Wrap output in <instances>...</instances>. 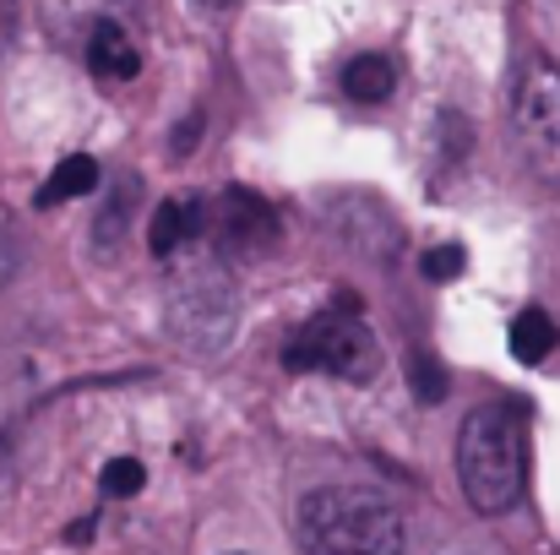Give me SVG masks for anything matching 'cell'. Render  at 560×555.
<instances>
[{
	"instance_id": "cell-1",
	"label": "cell",
	"mask_w": 560,
	"mask_h": 555,
	"mask_svg": "<svg viewBox=\"0 0 560 555\" xmlns=\"http://www.w3.org/2000/svg\"><path fill=\"white\" fill-rule=\"evenodd\" d=\"M457 479L479 518H506L528 485V430L512 403H479L457 436Z\"/></svg>"
},
{
	"instance_id": "cell-2",
	"label": "cell",
	"mask_w": 560,
	"mask_h": 555,
	"mask_svg": "<svg viewBox=\"0 0 560 555\" xmlns=\"http://www.w3.org/2000/svg\"><path fill=\"white\" fill-rule=\"evenodd\" d=\"M164 267V284H170V300H164V316H170V333L180 338L186 355H218L234 333V278H229V256L212 245V234L180 245L175 256L159 262Z\"/></svg>"
},
{
	"instance_id": "cell-3",
	"label": "cell",
	"mask_w": 560,
	"mask_h": 555,
	"mask_svg": "<svg viewBox=\"0 0 560 555\" xmlns=\"http://www.w3.org/2000/svg\"><path fill=\"white\" fill-rule=\"evenodd\" d=\"M300 555H402L408 529L402 512L365 485H327L300 501L294 518Z\"/></svg>"
},
{
	"instance_id": "cell-4",
	"label": "cell",
	"mask_w": 560,
	"mask_h": 555,
	"mask_svg": "<svg viewBox=\"0 0 560 555\" xmlns=\"http://www.w3.org/2000/svg\"><path fill=\"white\" fill-rule=\"evenodd\" d=\"M283 366L289 370H316V375H338V381H354L365 386L381 370V344L360 316V300L354 294H338L327 311H316L283 349Z\"/></svg>"
},
{
	"instance_id": "cell-5",
	"label": "cell",
	"mask_w": 560,
	"mask_h": 555,
	"mask_svg": "<svg viewBox=\"0 0 560 555\" xmlns=\"http://www.w3.org/2000/svg\"><path fill=\"white\" fill-rule=\"evenodd\" d=\"M512 120L517 142L534 164L539 181L560 185V66L556 60H528L512 93Z\"/></svg>"
},
{
	"instance_id": "cell-6",
	"label": "cell",
	"mask_w": 560,
	"mask_h": 555,
	"mask_svg": "<svg viewBox=\"0 0 560 555\" xmlns=\"http://www.w3.org/2000/svg\"><path fill=\"white\" fill-rule=\"evenodd\" d=\"M207 234L223 256H240V262H256L278 245V212L261 190H245V185H229L218 196V212H207Z\"/></svg>"
},
{
	"instance_id": "cell-7",
	"label": "cell",
	"mask_w": 560,
	"mask_h": 555,
	"mask_svg": "<svg viewBox=\"0 0 560 555\" xmlns=\"http://www.w3.org/2000/svg\"><path fill=\"white\" fill-rule=\"evenodd\" d=\"M88 71L98 82H131L142 71V55H137V44H131V33L120 22H98L93 27V38H88Z\"/></svg>"
},
{
	"instance_id": "cell-8",
	"label": "cell",
	"mask_w": 560,
	"mask_h": 555,
	"mask_svg": "<svg viewBox=\"0 0 560 555\" xmlns=\"http://www.w3.org/2000/svg\"><path fill=\"white\" fill-rule=\"evenodd\" d=\"M201 234H207V207H201V196H170V201L153 212V256H159V262L175 256L190 240H201Z\"/></svg>"
},
{
	"instance_id": "cell-9",
	"label": "cell",
	"mask_w": 560,
	"mask_h": 555,
	"mask_svg": "<svg viewBox=\"0 0 560 555\" xmlns=\"http://www.w3.org/2000/svg\"><path fill=\"white\" fill-rule=\"evenodd\" d=\"M392 88H397V66H392L386 55H354V60L343 66V93H349L354 104H386Z\"/></svg>"
},
{
	"instance_id": "cell-10",
	"label": "cell",
	"mask_w": 560,
	"mask_h": 555,
	"mask_svg": "<svg viewBox=\"0 0 560 555\" xmlns=\"http://www.w3.org/2000/svg\"><path fill=\"white\" fill-rule=\"evenodd\" d=\"M556 344H560V327L550 322V311H539V305L517 311V322H512V355H517L523 366H539Z\"/></svg>"
},
{
	"instance_id": "cell-11",
	"label": "cell",
	"mask_w": 560,
	"mask_h": 555,
	"mask_svg": "<svg viewBox=\"0 0 560 555\" xmlns=\"http://www.w3.org/2000/svg\"><path fill=\"white\" fill-rule=\"evenodd\" d=\"M93 185H98V164H93L88 153H71V159H60L55 175L44 181L38 207H60V201H71V196H88Z\"/></svg>"
},
{
	"instance_id": "cell-12",
	"label": "cell",
	"mask_w": 560,
	"mask_h": 555,
	"mask_svg": "<svg viewBox=\"0 0 560 555\" xmlns=\"http://www.w3.org/2000/svg\"><path fill=\"white\" fill-rule=\"evenodd\" d=\"M408 381H413V397H419V403H441V397H446V370L435 366L424 349L408 355Z\"/></svg>"
},
{
	"instance_id": "cell-13",
	"label": "cell",
	"mask_w": 560,
	"mask_h": 555,
	"mask_svg": "<svg viewBox=\"0 0 560 555\" xmlns=\"http://www.w3.org/2000/svg\"><path fill=\"white\" fill-rule=\"evenodd\" d=\"M120 190H126V196H120V201L109 196V201H104V212H98V229H93V234H98V245H109V240L120 245V234H126V223H131V201H137V181L126 175V185H120Z\"/></svg>"
},
{
	"instance_id": "cell-14",
	"label": "cell",
	"mask_w": 560,
	"mask_h": 555,
	"mask_svg": "<svg viewBox=\"0 0 560 555\" xmlns=\"http://www.w3.org/2000/svg\"><path fill=\"white\" fill-rule=\"evenodd\" d=\"M463 267H468V251L463 245H435L430 256H419V273L430 284H452V278H463Z\"/></svg>"
},
{
	"instance_id": "cell-15",
	"label": "cell",
	"mask_w": 560,
	"mask_h": 555,
	"mask_svg": "<svg viewBox=\"0 0 560 555\" xmlns=\"http://www.w3.org/2000/svg\"><path fill=\"white\" fill-rule=\"evenodd\" d=\"M142 485H148V469L137 458L104 463V496H142Z\"/></svg>"
},
{
	"instance_id": "cell-16",
	"label": "cell",
	"mask_w": 560,
	"mask_h": 555,
	"mask_svg": "<svg viewBox=\"0 0 560 555\" xmlns=\"http://www.w3.org/2000/svg\"><path fill=\"white\" fill-rule=\"evenodd\" d=\"M16 262H22V251H16V229H11L5 212H0V284L16 273Z\"/></svg>"
},
{
	"instance_id": "cell-17",
	"label": "cell",
	"mask_w": 560,
	"mask_h": 555,
	"mask_svg": "<svg viewBox=\"0 0 560 555\" xmlns=\"http://www.w3.org/2000/svg\"><path fill=\"white\" fill-rule=\"evenodd\" d=\"M196 131H201V120H196V115H190V120H180V137H175V148H180V153H190Z\"/></svg>"
}]
</instances>
